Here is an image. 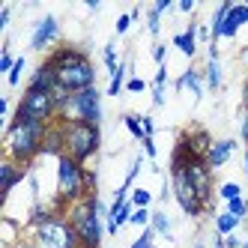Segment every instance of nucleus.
<instances>
[{
    "mask_svg": "<svg viewBox=\"0 0 248 248\" xmlns=\"http://www.w3.org/2000/svg\"><path fill=\"white\" fill-rule=\"evenodd\" d=\"M212 248H227V245H224V236H216V242H212Z\"/></svg>",
    "mask_w": 248,
    "mask_h": 248,
    "instance_id": "52",
    "label": "nucleus"
},
{
    "mask_svg": "<svg viewBox=\"0 0 248 248\" xmlns=\"http://www.w3.org/2000/svg\"><path fill=\"white\" fill-rule=\"evenodd\" d=\"M15 60H18V57H12V51H9V42L3 45V54H0V72H12V66H15Z\"/></svg>",
    "mask_w": 248,
    "mask_h": 248,
    "instance_id": "35",
    "label": "nucleus"
},
{
    "mask_svg": "<svg viewBox=\"0 0 248 248\" xmlns=\"http://www.w3.org/2000/svg\"><path fill=\"white\" fill-rule=\"evenodd\" d=\"M57 120L60 123H93V126H102L105 111H102V93H99V87L66 96V102L60 105V111H57Z\"/></svg>",
    "mask_w": 248,
    "mask_h": 248,
    "instance_id": "5",
    "label": "nucleus"
},
{
    "mask_svg": "<svg viewBox=\"0 0 248 248\" xmlns=\"http://www.w3.org/2000/svg\"><path fill=\"white\" fill-rule=\"evenodd\" d=\"M242 24H248V3H236L233 9H230L227 21H224V27H221V39H233Z\"/></svg>",
    "mask_w": 248,
    "mask_h": 248,
    "instance_id": "18",
    "label": "nucleus"
},
{
    "mask_svg": "<svg viewBox=\"0 0 248 248\" xmlns=\"http://www.w3.org/2000/svg\"><path fill=\"white\" fill-rule=\"evenodd\" d=\"M123 126L129 129L132 138L144 140V126H140V114H123Z\"/></svg>",
    "mask_w": 248,
    "mask_h": 248,
    "instance_id": "24",
    "label": "nucleus"
},
{
    "mask_svg": "<svg viewBox=\"0 0 248 248\" xmlns=\"http://www.w3.org/2000/svg\"><path fill=\"white\" fill-rule=\"evenodd\" d=\"M168 84V66H158L153 75V87H165Z\"/></svg>",
    "mask_w": 248,
    "mask_h": 248,
    "instance_id": "40",
    "label": "nucleus"
},
{
    "mask_svg": "<svg viewBox=\"0 0 248 248\" xmlns=\"http://www.w3.org/2000/svg\"><path fill=\"white\" fill-rule=\"evenodd\" d=\"M129 201H132V206H135V209H150V203H153V194H150L147 188H132Z\"/></svg>",
    "mask_w": 248,
    "mask_h": 248,
    "instance_id": "25",
    "label": "nucleus"
},
{
    "mask_svg": "<svg viewBox=\"0 0 248 248\" xmlns=\"http://www.w3.org/2000/svg\"><path fill=\"white\" fill-rule=\"evenodd\" d=\"M153 9H155L158 15H165V12H170V9H173V0H155Z\"/></svg>",
    "mask_w": 248,
    "mask_h": 248,
    "instance_id": "43",
    "label": "nucleus"
},
{
    "mask_svg": "<svg viewBox=\"0 0 248 248\" xmlns=\"http://www.w3.org/2000/svg\"><path fill=\"white\" fill-rule=\"evenodd\" d=\"M9 18H12V9L3 6V9H0V30H6V27H9Z\"/></svg>",
    "mask_w": 248,
    "mask_h": 248,
    "instance_id": "46",
    "label": "nucleus"
},
{
    "mask_svg": "<svg viewBox=\"0 0 248 248\" xmlns=\"http://www.w3.org/2000/svg\"><path fill=\"white\" fill-rule=\"evenodd\" d=\"M242 105H245V111H248V78H245V84H242Z\"/></svg>",
    "mask_w": 248,
    "mask_h": 248,
    "instance_id": "50",
    "label": "nucleus"
},
{
    "mask_svg": "<svg viewBox=\"0 0 248 248\" xmlns=\"http://www.w3.org/2000/svg\"><path fill=\"white\" fill-rule=\"evenodd\" d=\"M140 165H144V158L138 155L135 162H132V168H129V173H126V180H123V186H120L123 191H129V194H132V186H135V180H138V173H140Z\"/></svg>",
    "mask_w": 248,
    "mask_h": 248,
    "instance_id": "29",
    "label": "nucleus"
},
{
    "mask_svg": "<svg viewBox=\"0 0 248 248\" xmlns=\"http://www.w3.org/2000/svg\"><path fill=\"white\" fill-rule=\"evenodd\" d=\"M140 144H144V155H147V158H155V155H158V150H155V140H153V138H144Z\"/></svg>",
    "mask_w": 248,
    "mask_h": 248,
    "instance_id": "41",
    "label": "nucleus"
},
{
    "mask_svg": "<svg viewBox=\"0 0 248 248\" xmlns=\"http://www.w3.org/2000/svg\"><path fill=\"white\" fill-rule=\"evenodd\" d=\"M239 224H242V221L233 218L227 209L218 212V216H216V236H230V233H236V227H239Z\"/></svg>",
    "mask_w": 248,
    "mask_h": 248,
    "instance_id": "22",
    "label": "nucleus"
},
{
    "mask_svg": "<svg viewBox=\"0 0 248 248\" xmlns=\"http://www.w3.org/2000/svg\"><path fill=\"white\" fill-rule=\"evenodd\" d=\"M140 126H144V138H153L155 135V120H153V114H140Z\"/></svg>",
    "mask_w": 248,
    "mask_h": 248,
    "instance_id": "37",
    "label": "nucleus"
},
{
    "mask_svg": "<svg viewBox=\"0 0 248 248\" xmlns=\"http://www.w3.org/2000/svg\"><path fill=\"white\" fill-rule=\"evenodd\" d=\"M245 173H248V147H245Z\"/></svg>",
    "mask_w": 248,
    "mask_h": 248,
    "instance_id": "53",
    "label": "nucleus"
},
{
    "mask_svg": "<svg viewBox=\"0 0 248 248\" xmlns=\"http://www.w3.org/2000/svg\"><path fill=\"white\" fill-rule=\"evenodd\" d=\"M102 63H105V69H108L111 75L117 72V66H120V63H117V45H114V42H108V45L102 48Z\"/></svg>",
    "mask_w": 248,
    "mask_h": 248,
    "instance_id": "27",
    "label": "nucleus"
},
{
    "mask_svg": "<svg viewBox=\"0 0 248 248\" xmlns=\"http://www.w3.org/2000/svg\"><path fill=\"white\" fill-rule=\"evenodd\" d=\"M42 155H54V158H60V155H66V138H63V126L54 120L48 126V132H45V144H42Z\"/></svg>",
    "mask_w": 248,
    "mask_h": 248,
    "instance_id": "17",
    "label": "nucleus"
},
{
    "mask_svg": "<svg viewBox=\"0 0 248 248\" xmlns=\"http://www.w3.org/2000/svg\"><path fill=\"white\" fill-rule=\"evenodd\" d=\"M45 63L54 69L57 90H63L69 96L96 87V66H93L90 54H87L84 48H78V45H57L45 57Z\"/></svg>",
    "mask_w": 248,
    "mask_h": 248,
    "instance_id": "1",
    "label": "nucleus"
},
{
    "mask_svg": "<svg viewBox=\"0 0 248 248\" xmlns=\"http://www.w3.org/2000/svg\"><path fill=\"white\" fill-rule=\"evenodd\" d=\"M126 90H129V93H144V90H147V81L138 78V75H132V78L126 81Z\"/></svg>",
    "mask_w": 248,
    "mask_h": 248,
    "instance_id": "36",
    "label": "nucleus"
},
{
    "mask_svg": "<svg viewBox=\"0 0 248 248\" xmlns=\"http://www.w3.org/2000/svg\"><path fill=\"white\" fill-rule=\"evenodd\" d=\"M173 90L180 93V90H191V96H194V102H201L203 99V90H206V81H203V72H198L194 66H188L186 72L173 81Z\"/></svg>",
    "mask_w": 248,
    "mask_h": 248,
    "instance_id": "14",
    "label": "nucleus"
},
{
    "mask_svg": "<svg viewBox=\"0 0 248 248\" xmlns=\"http://www.w3.org/2000/svg\"><path fill=\"white\" fill-rule=\"evenodd\" d=\"M203 81H206L209 90H221V84H224V75H221V60H206Z\"/></svg>",
    "mask_w": 248,
    "mask_h": 248,
    "instance_id": "21",
    "label": "nucleus"
},
{
    "mask_svg": "<svg viewBox=\"0 0 248 248\" xmlns=\"http://www.w3.org/2000/svg\"><path fill=\"white\" fill-rule=\"evenodd\" d=\"M60 126L66 138V155H72L78 165L87 168V162L102 150V126H93V123H60Z\"/></svg>",
    "mask_w": 248,
    "mask_h": 248,
    "instance_id": "4",
    "label": "nucleus"
},
{
    "mask_svg": "<svg viewBox=\"0 0 248 248\" xmlns=\"http://www.w3.org/2000/svg\"><path fill=\"white\" fill-rule=\"evenodd\" d=\"M176 9L186 12V15H191L194 9H198V3H194V0H180V3H176Z\"/></svg>",
    "mask_w": 248,
    "mask_h": 248,
    "instance_id": "45",
    "label": "nucleus"
},
{
    "mask_svg": "<svg viewBox=\"0 0 248 248\" xmlns=\"http://www.w3.org/2000/svg\"><path fill=\"white\" fill-rule=\"evenodd\" d=\"M233 150H236V140H233V138H221V140H212V147L206 150L203 162L209 165V170H218V168H224V165L230 162V155H233Z\"/></svg>",
    "mask_w": 248,
    "mask_h": 248,
    "instance_id": "12",
    "label": "nucleus"
},
{
    "mask_svg": "<svg viewBox=\"0 0 248 248\" xmlns=\"http://www.w3.org/2000/svg\"><path fill=\"white\" fill-rule=\"evenodd\" d=\"M239 138H242V144L248 147V111H245V117H242V123H239Z\"/></svg>",
    "mask_w": 248,
    "mask_h": 248,
    "instance_id": "47",
    "label": "nucleus"
},
{
    "mask_svg": "<svg viewBox=\"0 0 248 248\" xmlns=\"http://www.w3.org/2000/svg\"><path fill=\"white\" fill-rule=\"evenodd\" d=\"M24 176H27V168H21V165L9 162V158H3V165H0V194H3V201L12 194L15 186L24 183Z\"/></svg>",
    "mask_w": 248,
    "mask_h": 248,
    "instance_id": "13",
    "label": "nucleus"
},
{
    "mask_svg": "<svg viewBox=\"0 0 248 248\" xmlns=\"http://www.w3.org/2000/svg\"><path fill=\"white\" fill-rule=\"evenodd\" d=\"M150 221H153V212H150V209H135L129 224H135V227H140V230H144V227H150Z\"/></svg>",
    "mask_w": 248,
    "mask_h": 248,
    "instance_id": "33",
    "label": "nucleus"
},
{
    "mask_svg": "<svg viewBox=\"0 0 248 248\" xmlns=\"http://www.w3.org/2000/svg\"><path fill=\"white\" fill-rule=\"evenodd\" d=\"M87 168L78 165L72 155L57 158V198L66 206H75L87 198Z\"/></svg>",
    "mask_w": 248,
    "mask_h": 248,
    "instance_id": "6",
    "label": "nucleus"
},
{
    "mask_svg": "<svg viewBox=\"0 0 248 248\" xmlns=\"http://www.w3.org/2000/svg\"><path fill=\"white\" fill-rule=\"evenodd\" d=\"M242 248H248V236H245V242H242Z\"/></svg>",
    "mask_w": 248,
    "mask_h": 248,
    "instance_id": "54",
    "label": "nucleus"
},
{
    "mask_svg": "<svg viewBox=\"0 0 248 248\" xmlns=\"http://www.w3.org/2000/svg\"><path fill=\"white\" fill-rule=\"evenodd\" d=\"M87 191H90V194H99V176H96V170H90V168H87Z\"/></svg>",
    "mask_w": 248,
    "mask_h": 248,
    "instance_id": "39",
    "label": "nucleus"
},
{
    "mask_svg": "<svg viewBox=\"0 0 248 248\" xmlns=\"http://www.w3.org/2000/svg\"><path fill=\"white\" fill-rule=\"evenodd\" d=\"M132 212H135L132 201H111V206H108V233L111 236L120 233L123 224L132 221Z\"/></svg>",
    "mask_w": 248,
    "mask_h": 248,
    "instance_id": "16",
    "label": "nucleus"
},
{
    "mask_svg": "<svg viewBox=\"0 0 248 248\" xmlns=\"http://www.w3.org/2000/svg\"><path fill=\"white\" fill-rule=\"evenodd\" d=\"M69 221L81 239V248H102V239L108 233V206L99 194H87L75 206H69Z\"/></svg>",
    "mask_w": 248,
    "mask_h": 248,
    "instance_id": "3",
    "label": "nucleus"
},
{
    "mask_svg": "<svg viewBox=\"0 0 248 248\" xmlns=\"http://www.w3.org/2000/svg\"><path fill=\"white\" fill-rule=\"evenodd\" d=\"M218 198H221L224 203L242 198V186H239V183H221V186H218Z\"/></svg>",
    "mask_w": 248,
    "mask_h": 248,
    "instance_id": "26",
    "label": "nucleus"
},
{
    "mask_svg": "<svg viewBox=\"0 0 248 248\" xmlns=\"http://www.w3.org/2000/svg\"><path fill=\"white\" fill-rule=\"evenodd\" d=\"M150 227L155 230L158 236H168V239L173 236V227H170V218H168V212H165V209H155V212H153V221H150Z\"/></svg>",
    "mask_w": 248,
    "mask_h": 248,
    "instance_id": "23",
    "label": "nucleus"
},
{
    "mask_svg": "<svg viewBox=\"0 0 248 248\" xmlns=\"http://www.w3.org/2000/svg\"><path fill=\"white\" fill-rule=\"evenodd\" d=\"M165 105V87H153V108H162Z\"/></svg>",
    "mask_w": 248,
    "mask_h": 248,
    "instance_id": "42",
    "label": "nucleus"
},
{
    "mask_svg": "<svg viewBox=\"0 0 248 248\" xmlns=\"http://www.w3.org/2000/svg\"><path fill=\"white\" fill-rule=\"evenodd\" d=\"M245 3H248V0H245Z\"/></svg>",
    "mask_w": 248,
    "mask_h": 248,
    "instance_id": "56",
    "label": "nucleus"
},
{
    "mask_svg": "<svg viewBox=\"0 0 248 248\" xmlns=\"http://www.w3.org/2000/svg\"><path fill=\"white\" fill-rule=\"evenodd\" d=\"M186 173L188 180L194 186V191L201 194V201L206 203V212L212 209V198H216V170H209V165L203 162V158H191V162L186 165Z\"/></svg>",
    "mask_w": 248,
    "mask_h": 248,
    "instance_id": "10",
    "label": "nucleus"
},
{
    "mask_svg": "<svg viewBox=\"0 0 248 248\" xmlns=\"http://www.w3.org/2000/svg\"><path fill=\"white\" fill-rule=\"evenodd\" d=\"M173 48H180V54H186L188 60L198 54V24H188L183 33L173 36Z\"/></svg>",
    "mask_w": 248,
    "mask_h": 248,
    "instance_id": "19",
    "label": "nucleus"
},
{
    "mask_svg": "<svg viewBox=\"0 0 248 248\" xmlns=\"http://www.w3.org/2000/svg\"><path fill=\"white\" fill-rule=\"evenodd\" d=\"M132 12H123L120 15V18H117V24H114V33H117V36H126V33H129V27H132Z\"/></svg>",
    "mask_w": 248,
    "mask_h": 248,
    "instance_id": "34",
    "label": "nucleus"
},
{
    "mask_svg": "<svg viewBox=\"0 0 248 248\" xmlns=\"http://www.w3.org/2000/svg\"><path fill=\"white\" fill-rule=\"evenodd\" d=\"M227 212H230L233 218L245 221V216H248V201H245V198H236V201H230V203H227Z\"/></svg>",
    "mask_w": 248,
    "mask_h": 248,
    "instance_id": "30",
    "label": "nucleus"
},
{
    "mask_svg": "<svg viewBox=\"0 0 248 248\" xmlns=\"http://www.w3.org/2000/svg\"><path fill=\"white\" fill-rule=\"evenodd\" d=\"M242 242H245V239H239L236 233H230V236H224V245H227V248H242Z\"/></svg>",
    "mask_w": 248,
    "mask_h": 248,
    "instance_id": "48",
    "label": "nucleus"
},
{
    "mask_svg": "<svg viewBox=\"0 0 248 248\" xmlns=\"http://www.w3.org/2000/svg\"><path fill=\"white\" fill-rule=\"evenodd\" d=\"M12 248H39V245H36V242H33V239H24V236H21V239H18V242H15Z\"/></svg>",
    "mask_w": 248,
    "mask_h": 248,
    "instance_id": "49",
    "label": "nucleus"
},
{
    "mask_svg": "<svg viewBox=\"0 0 248 248\" xmlns=\"http://www.w3.org/2000/svg\"><path fill=\"white\" fill-rule=\"evenodd\" d=\"M30 239L39 248H81V239L75 233L69 216H51L39 227L30 230Z\"/></svg>",
    "mask_w": 248,
    "mask_h": 248,
    "instance_id": "7",
    "label": "nucleus"
},
{
    "mask_svg": "<svg viewBox=\"0 0 248 248\" xmlns=\"http://www.w3.org/2000/svg\"><path fill=\"white\" fill-rule=\"evenodd\" d=\"M24 66H27V60H24V57H18V60H15V66H12V72L6 75V84H9V87H18V84H21V75H24Z\"/></svg>",
    "mask_w": 248,
    "mask_h": 248,
    "instance_id": "31",
    "label": "nucleus"
},
{
    "mask_svg": "<svg viewBox=\"0 0 248 248\" xmlns=\"http://www.w3.org/2000/svg\"><path fill=\"white\" fill-rule=\"evenodd\" d=\"M129 72H132V60H120L117 72H114L111 81H108V90H105V96H120V93H123V87H126V81L132 78Z\"/></svg>",
    "mask_w": 248,
    "mask_h": 248,
    "instance_id": "20",
    "label": "nucleus"
},
{
    "mask_svg": "<svg viewBox=\"0 0 248 248\" xmlns=\"http://www.w3.org/2000/svg\"><path fill=\"white\" fill-rule=\"evenodd\" d=\"M60 42V21L57 15H42V18L33 24V33H30V51H48L51 45ZM54 51V48H51Z\"/></svg>",
    "mask_w": 248,
    "mask_h": 248,
    "instance_id": "11",
    "label": "nucleus"
},
{
    "mask_svg": "<svg viewBox=\"0 0 248 248\" xmlns=\"http://www.w3.org/2000/svg\"><path fill=\"white\" fill-rule=\"evenodd\" d=\"M198 39H201V42H212V30H209V24H198Z\"/></svg>",
    "mask_w": 248,
    "mask_h": 248,
    "instance_id": "44",
    "label": "nucleus"
},
{
    "mask_svg": "<svg viewBox=\"0 0 248 248\" xmlns=\"http://www.w3.org/2000/svg\"><path fill=\"white\" fill-rule=\"evenodd\" d=\"M194 248H201V245H194Z\"/></svg>",
    "mask_w": 248,
    "mask_h": 248,
    "instance_id": "55",
    "label": "nucleus"
},
{
    "mask_svg": "<svg viewBox=\"0 0 248 248\" xmlns=\"http://www.w3.org/2000/svg\"><path fill=\"white\" fill-rule=\"evenodd\" d=\"M155 236H158V233H155L153 227H144V230H140V236H138L129 248H155Z\"/></svg>",
    "mask_w": 248,
    "mask_h": 248,
    "instance_id": "28",
    "label": "nucleus"
},
{
    "mask_svg": "<svg viewBox=\"0 0 248 248\" xmlns=\"http://www.w3.org/2000/svg\"><path fill=\"white\" fill-rule=\"evenodd\" d=\"M48 126L45 123H36V120L12 117L6 123V132H3V158H9V162L21 165V168H30L42 155V144H45Z\"/></svg>",
    "mask_w": 248,
    "mask_h": 248,
    "instance_id": "2",
    "label": "nucleus"
},
{
    "mask_svg": "<svg viewBox=\"0 0 248 248\" xmlns=\"http://www.w3.org/2000/svg\"><path fill=\"white\" fill-rule=\"evenodd\" d=\"M170 191H173V201L180 203V209L186 212V216L201 218L203 212H206V203L201 201V194L194 191L186 168H170Z\"/></svg>",
    "mask_w": 248,
    "mask_h": 248,
    "instance_id": "9",
    "label": "nucleus"
},
{
    "mask_svg": "<svg viewBox=\"0 0 248 248\" xmlns=\"http://www.w3.org/2000/svg\"><path fill=\"white\" fill-rule=\"evenodd\" d=\"M147 30H150V36H158V33H162V15H158L153 6L147 9Z\"/></svg>",
    "mask_w": 248,
    "mask_h": 248,
    "instance_id": "32",
    "label": "nucleus"
},
{
    "mask_svg": "<svg viewBox=\"0 0 248 248\" xmlns=\"http://www.w3.org/2000/svg\"><path fill=\"white\" fill-rule=\"evenodd\" d=\"M165 57H168V45L155 42V45H153V60H155L158 66H165Z\"/></svg>",
    "mask_w": 248,
    "mask_h": 248,
    "instance_id": "38",
    "label": "nucleus"
},
{
    "mask_svg": "<svg viewBox=\"0 0 248 248\" xmlns=\"http://www.w3.org/2000/svg\"><path fill=\"white\" fill-rule=\"evenodd\" d=\"M87 9H90V12H99V0H87Z\"/></svg>",
    "mask_w": 248,
    "mask_h": 248,
    "instance_id": "51",
    "label": "nucleus"
},
{
    "mask_svg": "<svg viewBox=\"0 0 248 248\" xmlns=\"http://www.w3.org/2000/svg\"><path fill=\"white\" fill-rule=\"evenodd\" d=\"M27 90H39V93H57V78H54V69H51L45 60L33 69V75L27 81Z\"/></svg>",
    "mask_w": 248,
    "mask_h": 248,
    "instance_id": "15",
    "label": "nucleus"
},
{
    "mask_svg": "<svg viewBox=\"0 0 248 248\" xmlns=\"http://www.w3.org/2000/svg\"><path fill=\"white\" fill-rule=\"evenodd\" d=\"M12 117H24V120H36V123H54L57 120V99L54 93H39V90H27L15 105V114Z\"/></svg>",
    "mask_w": 248,
    "mask_h": 248,
    "instance_id": "8",
    "label": "nucleus"
}]
</instances>
